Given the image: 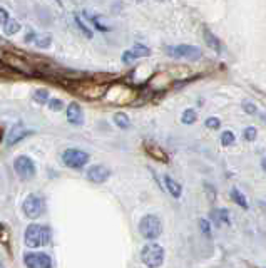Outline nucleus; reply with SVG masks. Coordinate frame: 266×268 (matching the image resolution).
I'll return each instance as SVG.
<instances>
[{
	"label": "nucleus",
	"mask_w": 266,
	"mask_h": 268,
	"mask_svg": "<svg viewBox=\"0 0 266 268\" xmlns=\"http://www.w3.org/2000/svg\"><path fill=\"white\" fill-rule=\"evenodd\" d=\"M52 240L51 228L45 225L32 223L26 228V235H23V241L29 248H40L47 247Z\"/></svg>",
	"instance_id": "nucleus-1"
},
{
	"label": "nucleus",
	"mask_w": 266,
	"mask_h": 268,
	"mask_svg": "<svg viewBox=\"0 0 266 268\" xmlns=\"http://www.w3.org/2000/svg\"><path fill=\"white\" fill-rule=\"evenodd\" d=\"M166 252L159 243H148L141 250V261L149 268H159L164 263Z\"/></svg>",
	"instance_id": "nucleus-2"
},
{
	"label": "nucleus",
	"mask_w": 266,
	"mask_h": 268,
	"mask_svg": "<svg viewBox=\"0 0 266 268\" xmlns=\"http://www.w3.org/2000/svg\"><path fill=\"white\" fill-rule=\"evenodd\" d=\"M22 210L30 220L42 216L45 213V198L40 193H30L22 205Z\"/></svg>",
	"instance_id": "nucleus-3"
},
{
	"label": "nucleus",
	"mask_w": 266,
	"mask_h": 268,
	"mask_svg": "<svg viewBox=\"0 0 266 268\" xmlns=\"http://www.w3.org/2000/svg\"><path fill=\"white\" fill-rule=\"evenodd\" d=\"M139 233L146 240H156L162 233V221L156 215H146L139 221Z\"/></svg>",
	"instance_id": "nucleus-4"
},
{
	"label": "nucleus",
	"mask_w": 266,
	"mask_h": 268,
	"mask_svg": "<svg viewBox=\"0 0 266 268\" xmlns=\"http://www.w3.org/2000/svg\"><path fill=\"white\" fill-rule=\"evenodd\" d=\"M109 87L106 84L101 82H77V89L76 93L86 97V99H101V97H106Z\"/></svg>",
	"instance_id": "nucleus-5"
},
{
	"label": "nucleus",
	"mask_w": 266,
	"mask_h": 268,
	"mask_svg": "<svg viewBox=\"0 0 266 268\" xmlns=\"http://www.w3.org/2000/svg\"><path fill=\"white\" fill-rule=\"evenodd\" d=\"M62 161L70 169H82L89 161V154L82 149L69 148L62 153Z\"/></svg>",
	"instance_id": "nucleus-6"
},
{
	"label": "nucleus",
	"mask_w": 266,
	"mask_h": 268,
	"mask_svg": "<svg viewBox=\"0 0 266 268\" xmlns=\"http://www.w3.org/2000/svg\"><path fill=\"white\" fill-rule=\"evenodd\" d=\"M164 51L167 52V56L171 57H176V59H187V60H199L203 56L201 49L196 47V46H176V47H171V46H166Z\"/></svg>",
	"instance_id": "nucleus-7"
},
{
	"label": "nucleus",
	"mask_w": 266,
	"mask_h": 268,
	"mask_svg": "<svg viewBox=\"0 0 266 268\" xmlns=\"http://www.w3.org/2000/svg\"><path fill=\"white\" fill-rule=\"evenodd\" d=\"M14 169H15V173L19 174L20 178H23V180H32L35 176V164L26 154H20V156L15 158Z\"/></svg>",
	"instance_id": "nucleus-8"
},
{
	"label": "nucleus",
	"mask_w": 266,
	"mask_h": 268,
	"mask_svg": "<svg viewBox=\"0 0 266 268\" xmlns=\"http://www.w3.org/2000/svg\"><path fill=\"white\" fill-rule=\"evenodd\" d=\"M23 263L27 268H52V260L47 253H27Z\"/></svg>",
	"instance_id": "nucleus-9"
},
{
	"label": "nucleus",
	"mask_w": 266,
	"mask_h": 268,
	"mask_svg": "<svg viewBox=\"0 0 266 268\" xmlns=\"http://www.w3.org/2000/svg\"><path fill=\"white\" fill-rule=\"evenodd\" d=\"M109 176H111V169L104 166V164H94V166H90L87 169V180L92 183H98V185L107 181Z\"/></svg>",
	"instance_id": "nucleus-10"
},
{
	"label": "nucleus",
	"mask_w": 266,
	"mask_h": 268,
	"mask_svg": "<svg viewBox=\"0 0 266 268\" xmlns=\"http://www.w3.org/2000/svg\"><path fill=\"white\" fill-rule=\"evenodd\" d=\"M65 116H67L69 124H72V126H82L84 124L82 107L77 104V102H70L67 109H65Z\"/></svg>",
	"instance_id": "nucleus-11"
},
{
	"label": "nucleus",
	"mask_w": 266,
	"mask_h": 268,
	"mask_svg": "<svg viewBox=\"0 0 266 268\" xmlns=\"http://www.w3.org/2000/svg\"><path fill=\"white\" fill-rule=\"evenodd\" d=\"M27 134H32V131H27V129H26V126H23L22 123L14 124V126H12V129H10L9 138H7V144H9V146L17 144L19 141H22V139L26 138Z\"/></svg>",
	"instance_id": "nucleus-12"
},
{
	"label": "nucleus",
	"mask_w": 266,
	"mask_h": 268,
	"mask_svg": "<svg viewBox=\"0 0 266 268\" xmlns=\"http://www.w3.org/2000/svg\"><path fill=\"white\" fill-rule=\"evenodd\" d=\"M144 149H146V153L153 158L156 161H161V163H167L169 161V156L167 153L162 148H159L158 144L154 143H144Z\"/></svg>",
	"instance_id": "nucleus-13"
},
{
	"label": "nucleus",
	"mask_w": 266,
	"mask_h": 268,
	"mask_svg": "<svg viewBox=\"0 0 266 268\" xmlns=\"http://www.w3.org/2000/svg\"><path fill=\"white\" fill-rule=\"evenodd\" d=\"M203 37H204V42L208 44V47L213 49L216 54H223V44H221V40L217 39L208 27L203 29Z\"/></svg>",
	"instance_id": "nucleus-14"
},
{
	"label": "nucleus",
	"mask_w": 266,
	"mask_h": 268,
	"mask_svg": "<svg viewBox=\"0 0 266 268\" xmlns=\"http://www.w3.org/2000/svg\"><path fill=\"white\" fill-rule=\"evenodd\" d=\"M164 183H166V190L167 193L171 194L173 198H181V194H183V186L179 185L176 180H173L171 176H164Z\"/></svg>",
	"instance_id": "nucleus-15"
},
{
	"label": "nucleus",
	"mask_w": 266,
	"mask_h": 268,
	"mask_svg": "<svg viewBox=\"0 0 266 268\" xmlns=\"http://www.w3.org/2000/svg\"><path fill=\"white\" fill-rule=\"evenodd\" d=\"M114 123H116V126L120 127V129H129L131 127V119L126 113H116L114 114Z\"/></svg>",
	"instance_id": "nucleus-16"
},
{
	"label": "nucleus",
	"mask_w": 266,
	"mask_h": 268,
	"mask_svg": "<svg viewBox=\"0 0 266 268\" xmlns=\"http://www.w3.org/2000/svg\"><path fill=\"white\" fill-rule=\"evenodd\" d=\"M231 199H233L236 205H239L241 208H245V210L250 208V206H248V199H246V196L238 190V188H233V190H231Z\"/></svg>",
	"instance_id": "nucleus-17"
},
{
	"label": "nucleus",
	"mask_w": 266,
	"mask_h": 268,
	"mask_svg": "<svg viewBox=\"0 0 266 268\" xmlns=\"http://www.w3.org/2000/svg\"><path fill=\"white\" fill-rule=\"evenodd\" d=\"M196 119H198V114H196L195 109H186V111L183 113V116H181V121H183V123L187 124V126L195 124Z\"/></svg>",
	"instance_id": "nucleus-18"
},
{
	"label": "nucleus",
	"mask_w": 266,
	"mask_h": 268,
	"mask_svg": "<svg viewBox=\"0 0 266 268\" xmlns=\"http://www.w3.org/2000/svg\"><path fill=\"white\" fill-rule=\"evenodd\" d=\"M34 101L39 102V104H45V102L49 104V101H51L49 99V91L47 89H37L34 93Z\"/></svg>",
	"instance_id": "nucleus-19"
},
{
	"label": "nucleus",
	"mask_w": 266,
	"mask_h": 268,
	"mask_svg": "<svg viewBox=\"0 0 266 268\" xmlns=\"http://www.w3.org/2000/svg\"><path fill=\"white\" fill-rule=\"evenodd\" d=\"M19 30H20V24L17 22V20H14V19H10V20L4 26L5 35H14V34L19 32Z\"/></svg>",
	"instance_id": "nucleus-20"
},
{
	"label": "nucleus",
	"mask_w": 266,
	"mask_h": 268,
	"mask_svg": "<svg viewBox=\"0 0 266 268\" xmlns=\"http://www.w3.org/2000/svg\"><path fill=\"white\" fill-rule=\"evenodd\" d=\"M84 14H86L87 19H89L90 22H92V26H94L95 29H98V30H101V32H109V30H111L107 26H104V24H102V22L99 20L98 15H89L87 12H84Z\"/></svg>",
	"instance_id": "nucleus-21"
},
{
	"label": "nucleus",
	"mask_w": 266,
	"mask_h": 268,
	"mask_svg": "<svg viewBox=\"0 0 266 268\" xmlns=\"http://www.w3.org/2000/svg\"><path fill=\"white\" fill-rule=\"evenodd\" d=\"M131 51L134 52L136 57H146V56H149V54H151V49L146 47V46H142V44H134Z\"/></svg>",
	"instance_id": "nucleus-22"
},
{
	"label": "nucleus",
	"mask_w": 266,
	"mask_h": 268,
	"mask_svg": "<svg viewBox=\"0 0 266 268\" xmlns=\"http://www.w3.org/2000/svg\"><path fill=\"white\" fill-rule=\"evenodd\" d=\"M51 44H52V37H51V35H39V37L35 39V46L40 47V49L51 47Z\"/></svg>",
	"instance_id": "nucleus-23"
},
{
	"label": "nucleus",
	"mask_w": 266,
	"mask_h": 268,
	"mask_svg": "<svg viewBox=\"0 0 266 268\" xmlns=\"http://www.w3.org/2000/svg\"><path fill=\"white\" fill-rule=\"evenodd\" d=\"M234 141H236V138H234L233 131H225L221 134V144L223 146H231Z\"/></svg>",
	"instance_id": "nucleus-24"
},
{
	"label": "nucleus",
	"mask_w": 266,
	"mask_h": 268,
	"mask_svg": "<svg viewBox=\"0 0 266 268\" xmlns=\"http://www.w3.org/2000/svg\"><path fill=\"white\" fill-rule=\"evenodd\" d=\"M76 24H77V27H79L81 32H82L84 35H86L87 39L92 37V30H90V29L86 26V24H84V22L81 20V17H79V15H76Z\"/></svg>",
	"instance_id": "nucleus-25"
},
{
	"label": "nucleus",
	"mask_w": 266,
	"mask_h": 268,
	"mask_svg": "<svg viewBox=\"0 0 266 268\" xmlns=\"http://www.w3.org/2000/svg\"><path fill=\"white\" fill-rule=\"evenodd\" d=\"M243 111H245L246 114L253 116V114L258 113V107H256V104H253L251 101H245V102H243Z\"/></svg>",
	"instance_id": "nucleus-26"
},
{
	"label": "nucleus",
	"mask_w": 266,
	"mask_h": 268,
	"mask_svg": "<svg viewBox=\"0 0 266 268\" xmlns=\"http://www.w3.org/2000/svg\"><path fill=\"white\" fill-rule=\"evenodd\" d=\"M206 127H208V129H220L221 121L217 118H208L206 119Z\"/></svg>",
	"instance_id": "nucleus-27"
},
{
	"label": "nucleus",
	"mask_w": 266,
	"mask_h": 268,
	"mask_svg": "<svg viewBox=\"0 0 266 268\" xmlns=\"http://www.w3.org/2000/svg\"><path fill=\"white\" fill-rule=\"evenodd\" d=\"M245 139L246 141H255L256 139V127H253V126L246 127L245 129Z\"/></svg>",
	"instance_id": "nucleus-28"
},
{
	"label": "nucleus",
	"mask_w": 266,
	"mask_h": 268,
	"mask_svg": "<svg viewBox=\"0 0 266 268\" xmlns=\"http://www.w3.org/2000/svg\"><path fill=\"white\" fill-rule=\"evenodd\" d=\"M137 57L134 56V52H132V51H124L123 52V62L124 64H132V62H134V60H136Z\"/></svg>",
	"instance_id": "nucleus-29"
},
{
	"label": "nucleus",
	"mask_w": 266,
	"mask_h": 268,
	"mask_svg": "<svg viewBox=\"0 0 266 268\" xmlns=\"http://www.w3.org/2000/svg\"><path fill=\"white\" fill-rule=\"evenodd\" d=\"M199 228H201V231L206 236H211V225H209V221L208 220H204V218H201L199 220Z\"/></svg>",
	"instance_id": "nucleus-30"
},
{
	"label": "nucleus",
	"mask_w": 266,
	"mask_h": 268,
	"mask_svg": "<svg viewBox=\"0 0 266 268\" xmlns=\"http://www.w3.org/2000/svg\"><path fill=\"white\" fill-rule=\"evenodd\" d=\"M49 107L52 109V111H62V107H64V102L60 101V99H52L49 101Z\"/></svg>",
	"instance_id": "nucleus-31"
},
{
	"label": "nucleus",
	"mask_w": 266,
	"mask_h": 268,
	"mask_svg": "<svg viewBox=\"0 0 266 268\" xmlns=\"http://www.w3.org/2000/svg\"><path fill=\"white\" fill-rule=\"evenodd\" d=\"M0 15H2V22H0V24H2V27H4L5 24H7V22L10 20V17H9V12L5 10V9H2V10H0Z\"/></svg>",
	"instance_id": "nucleus-32"
},
{
	"label": "nucleus",
	"mask_w": 266,
	"mask_h": 268,
	"mask_svg": "<svg viewBox=\"0 0 266 268\" xmlns=\"http://www.w3.org/2000/svg\"><path fill=\"white\" fill-rule=\"evenodd\" d=\"M32 39H37V37H35L34 32H29V34L26 35V42H32Z\"/></svg>",
	"instance_id": "nucleus-33"
},
{
	"label": "nucleus",
	"mask_w": 266,
	"mask_h": 268,
	"mask_svg": "<svg viewBox=\"0 0 266 268\" xmlns=\"http://www.w3.org/2000/svg\"><path fill=\"white\" fill-rule=\"evenodd\" d=\"M261 164H263V169H264V171H266V158H264V160L261 161Z\"/></svg>",
	"instance_id": "nucleus-34"
},
{
	"label": "nucleus",
	"mask_w": 266,
	"mask_h": 268,
	"mask_svg": "<svg viewBox=\"0 0 266 268\" xmlns=\"http://www.w3.org/2000/svg\"><path fill=\"white\" fill-rule=\"evenodd\" d=\"M56 2H57V4H60V0H56Z\"/></svg>",
	"instance_id": "nucleus-35"
},
{
	"label": "nucleus",
	"mask_w": 266,
	"mask_h": 268,
	"mask_svg": "<svg viewBox=\"0 0 266 268\" xmlns=\"http://www.w3.org/2000/svg\"><path fill=\"white\" fill-rule=\"evenodd\" d=\"M139 2H141V0H139Z\"/></svg>",
	"instance_id": "nucleus-36"
}]
</instances>
